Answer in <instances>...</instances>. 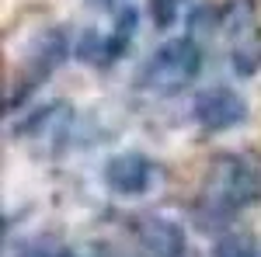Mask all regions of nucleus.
<instances>
[{
    "label": "nucleus",
    "mask_w": 261,
    "mask_h": 257,
    "mask_svg": "<svg viewBox=\"0 0 261 257\" xmlns=\"http://www.w3.org/2000/svg\"><path fill=\"white\" fill-rule=\"evenodd\" d=\"M199 60L202 56H199V49H195V42H188V39L167 42L164 49H157V56L146 63L143 80H150L161 91H174V87L188 83L199 73Z\"/></svg>",
    "instance_id": "obj_1"
},
{
    "label": "nucleus",
    "mask_w": 261,
    "mask_h": 257,
    "mask_svg": "<svg viewBox=\"0 0 261 257\" xmlns=\"http://www.w3.org/2000/svg\"><path fill=\"white\" fill-rule=\"evenodd\" d=\"M195 111H199L202 125H209V129H226V125H237L244 119V101L233 94V91H205L195 104Z\"/></svg>",
    "instance_id": "obj_2"
},
{
    "label": "nucleus",
    "mask_w": 261,
    "mask_h": 257,
    "mask_svg": "<svg viewBox=\"0 0 261 257\" xmlns=\"http://www.w3.org/2000/svg\"><path fill=\"white\" fill-rule=\"evenodd\" d=\"M108 184L119 191H143L150 184V167L143 157H115L108 163Z\"/></svg>",
    "instance_id": "obj_3"
},
{
    "label": "nucleus",
    "mask_w": 261,
    "mask_h": 257,
    "mask_svg": "<svg viewBox=\"0 0 261 257\" xmlns=\"http://www.w3.org/2000/svg\"><path fill=\"white\" fill-rule=\"evenodd\" d=\"M216 257H258V247L244 233H230L226 240L216 243Z\"/></svg>",
    "instance_id": "obj_4"
}]
</instances>
